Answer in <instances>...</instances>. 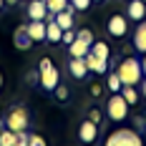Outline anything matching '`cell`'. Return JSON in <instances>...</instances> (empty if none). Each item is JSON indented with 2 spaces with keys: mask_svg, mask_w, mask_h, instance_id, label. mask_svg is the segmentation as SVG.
I'll list each match as a JSON object with an SVG mask.
<instances>
[{
  "mask_svg": "<svg viewBox=\"0 0 146 146\" xmlns=\"http://www.w3.org/2000/svg\"><path fill=\"white\" fill-rule=\"evenodd\" d=\"M116 73H118V78H121L123 86H139L141 83V76H144V68H141V60L123 58Z\"/></svg>",
  "mask_w": 146,
  "mask_h": 146,
  "instance_id": "6da1fadb",
  "label": "cell"
},
{
  "mask_svg": "<svg viewBox=\"0 0 146 146\" xmlns=\"http://www.w3.org/2000/svg\"><path fill=\"white\" fill-rule=\"evenodd\" d=\"M144 139L141 133H136L133 129H118L111 136H106V146H141Z\"/></svg>",
  "mask_w": 146,
  "mask_h": 146,
  "instance_id": "7a4b0ae2",
  "label": "cell"
},
{
  "mask_svg": "<svg viewBox=\"0 0 146 146\" xmlns=\"http://www.w3.org/2000/svg\"><path fill=\"white\" fill-rule=\"evenodd\" d=\"M5 126L10 129V131H25L30 126V113H28V108H23V106H15L13 111L8 113V118H5Z\"/></svg>",
  "mask_w": 146,
  "mask_h": 146,
  "instance_id": "3957f363",
  "label": "cell"
},
{
  "mask_svg": "<svg viewBox=\"0 0 146 146\" xmlns=\"http://www.w3.org/2000/svg\"><path fill=\"white\" fill-rule=\"evenodd\" d=\"M106 113H108L111 121H123V118L129 116V103H126V98L121 96V91L108 98V103H106Z\"/></svg>",
  "mask_w": 146,
  "mask_h": 146,
  "instance_id": "277c9868",
  "label": "cell"
},
{
  "mask_svg": "<svg viewBox=\"0 0 146 146\" xmlns=\"http://www.w3.org/2000/svg\"><path fill=\"white\" fill-rule=\"evenodd\" d=\"M58 68L53 66V60L50 58H40V86L45 91H56L58 86Z\"/></svg>",
  "mask_w": 146,
  "mask_h": 146,
  "instance_id": "5b68a950",
  "label": "cell"
},
{
  "mask_svg": "<svg viewBox=\"0 0 146 146\" xmlns=\"http://www.w3.org/2000/svg\"><path fill=\"white\" fill-rule=\"evenodd\" d=\"M108 33L113 38H123L129 33V18L126 15H111L108 18Z\"/></svg>",
  "mask_w": 146,
  "mask_h": 146,
  "instance_id": "8992f818",
  "label": "cell"
},
{
  "mask_svg": "<svg viewBox=\"0 0 146 146\" xmlns=\"http://www.w3.org/2000/svg\"><path fill=\"white\" fill-rule=\"evenodd\" d=\"M78 139L83 141V144H93L96 139H98V123H93L91 118L81 123V129H78Z\"/></svg>",
  "mask_w": 146,
  "mask_h": 146,
  "instance_id": "52a82bcc",
  "label": "cell"
},
{
  "mask_svg": "<svg viewBox=\"0 0 146 146\" xmlns=\"http://www.w3.org/2000/svg\"><path fill=\"white\" fill-rule=\"evenodd\" d=\"M126 18L141 23L146 18V3L144 0H129V5H126Z\"/></svg>",
  "mask_w": 146,
  "mask_h": 146,
  "instance_id": "ba28073f",
  "label": "cell"
},
{
  "mask_svg": "<svg viewBox=\"0 0 146 146\" xmlns=\"http://www.w3.org/2000/svg\"><path fill=\"white\" fill-rule=\"evenodd\" d=\"M48 5H45V0H33L28 5V18L30 20H48Z\"/></svg>",
  "mask_w": 146,
  "mask_h": 146,
  "instance_id": "9c48e42d",
  "label": "cell"
},
{
  "mask_svg": "<svg viewBox=\"0 0 146 146\" xmlns=\"http://www.w3.org/2000/svg\"><path fill=\"white\" fill-rule=\"evenodd\" d=\"M88 50H91V45L86 40H81L78 35L73 38V43H68V53H71V58H86Z\"/></svg>",
  "mask_w": 146,
  "mask_h": 146,
  "instance_id": "30bf717a",
  "label": "cell"
},
{
  "mask_svg": "<svg viewBox=\"0 0 146 146\" xmlns=\"http://www.w3.org/2000/svg\"><path fill=\"white\" fill-rule=\"evenodd\" d=\"M13 40H15V48H18V50H28L30 45H33V38H30V33H28L25 25H20V28L15 30Z\"/></svg>",
  "mask_w": 146,
  "mask_h": 146,
  "instance_id": "8fae6325",
  "label": "cell"
},
{
  "mask_svg": "<svg viewBox=\"0 0 146 146\" xmlns=\"http://www.w3.org/2000/svg\"><path fill=\"white\" fill-rule=\"evenodd\" d=\"M86 66H88V71H93V73H106L108 71V60L93 56L91 50H88V56H86Z\"/></svg>",
  "mask_w": 146,
  "mask_h": 146,
  "instance_id": "7c38bea8",
  "label": "cell"
},
{
  "mask_svg": "<svg viewBox=\"0 0 146 146\" xmlns=\"http://www.w3.org/2000/svg\"><path fill=\"white\" fill-rule=\"evenodd\" d=\"M60 38H63V28L56 23V18L48 20V23H45V40H50V43H60Z\"/></svg>",
  "mask_w": 146,
  "mask_h": 146,
  "instance_id": "4fadbf2b",
  "label": "cell"
},
{
  "mask_svg": "<svg viewBox=\"0 0 146 146\" xmlns=\"http://www.w3.org/2000/svg\"><path fill=\"white\" fill-rule=\"evenodd\" d=\"M25 28H28L33 43H35V40H45V20H30Z\"/></svg>",
  "mask_w": 146,
  "mask_h": 146,
  "instance_id": "5bb4252c",
  "label": "cell"
},
{
  "mask_svg": "<svg viewBox=\"0 0 146 146\" xmlns=\"http://www.w3.org/2000/svg\"><path fill=\"white\" fill-rule=\"evenodd\" d=\"M73 78H83L88 73V66H86V58H71V66H68Z\"/></svg>",
  "mask_w": 146,
  "mask_h": 146,
  "instance_id": "9a60e30c",
  "label": "cell"
},
{
  "mask_svg": "<svg viewBox=\"0 0 146 146\" xmlns=\"http://www.w3.org/2000/svg\"><path fill=\"white\" fill-rule=\"evenodd\" d=\"M133 48L146 53V18L141 20V25L136 28V35H133Z\"/></svg>",
  "mask_w": 146,
  "mask_h": 146,
  "instance_id": "2e32d148",
  "label": "cell"
},
{
  "mask_svg": "<svg viewBox=\"0 0 146 146\" xmlns=\"http://www.w3.org/2000/svg\"><path fill=\"white\" fill-rule=\"evenodd\" d=\"M53 18H56V23H58V25H60L63 30L73 28V8H66V10H60V13H56Z\"/></svg>",
  "mask_w": 146,
  "mask_h": 146,
  "instance_id": "e0dca14e",
  "label": "cell"
},
{
  "mask_svg": "<svg viewBox=\"0 0 146 146\" xmlns=\"http://www.w3.org/2000/svg\"><path fill=\"white\" fill-rule=\"evenodd\" d=\"M121 96L126 98L129 106H136V103H139V91H136V86H123L121 88Z\"/></svg>",
  "mask_w": 146,
  "mask_h": 146,
  "instance_id": "ac0fdd59",
  "label": "cell"
},
{
  "mask_svg": "<svg viewBox=\"0 0 146 146\" xmlns=\"http://www.w3.org/2000/svg\"><path fill=\"white\" fill-rule=\"evenodd\" d=\"M91 53H93V56H98V58H106V60H108V56H111V48L103 43V40H96V43L91 45Z\"/></svg>",
  "mask_w": 146,
  "mask_h": 146,
  "instance_id": "d6986e66",
  "label": "cell"
},
{
  "mask_svg": "<svg viewBox=\"0 0 146 146\" xmlns=\"http://www.w3.org/2000/svg\"><path fill=\"white\" fill-rule=\"evenodd\" d=\"M106 86H108V91H111V93H118V91L123 88L121 78H118V73H108V81H106Z\"/></svg>",
  "mask_w": 146,
  "mask_h": 146,
  "instance_id": "ffe728a7",
  "label": "cell"
},
{
  "mask_svg": "<svg viewBox=\"0 0 146 146\" xmlns=\"http://www.w3.org/2000/svg\"><path fill=\"white\" fill-rule=\"evenodd\" d=\"M45 5H48V10L56 15V13H60V10H66L68 8V0H45Z\"/></svg>",
  "mask_w": 146,
  "mask_h": 146,
  "instance_id": "44dd1931",
  "label": "cell"
},
{
  "mask_svg": "<svg viewBox=\"0 0 146 146\" xmlns=\"http://www.w3.org/2000/svg\"><path fill=\"white\" fill-rule=\"evenodd\" d=\"M0 146H15V131L5 126V131H0Z\"/></svg>",
  "mask_w": 146,
  "mask_h": 146,
  "instance_id": "7402d4cb",
  "label": "cell"
},
{
  "mask_svg": "<svg viewBox=\"0 0 146 146\" xmlns=\"http://www.w3.org/2000/svg\"><path fill=\"white\" fill-rule=\"evenodd\" d=\"M91 3H93V0H68V5H71L73 10H78V13L88 10V8H91Z\"/></svg>",
  "mask_w": 146,
  "mask_h": 146,
  "instance_id": "603a6c76",
  "label": "cell"
},
{
  "mask_svg": "<svg viewBox=\"0 0 146 146\" xmlns=\"http://www.w3.org/2000/svg\"><path fill=\"white\" fill-rule=\"evenodd\" d=\"M76 35H78V38H81V40H86L88 45H93V33H91V30H78V33H76Z\"/></svg>",
  "mask_w": 146,
  "mask_h": 146,
  "instance_id": "cb8c5ba5",
  "label": "cell"
},
{
  "mask_svg": "<svg viewBox=\"0 0 146 146\" xmlns=\"http://www.w3.org/2000/svg\"><path fill=\"white\" fill-rule=\"evenodd\" d=\"M28 144L30 146H43L45 139H43V136H38V133H30V136H28Z\"/></svg>",
  "mask_w": 146,
  "mask_h": 146,
  "instance_id": "d4e9b609",
  "label": "cell"
},
{
  "mask_svg": "<svg viewBox=\"0 0 146 146\" xmlns=\"http://www.w3.org/2000/svg\"><path fill=\"white\" fill-rule=\"evenodd\" d=\"M73 38H76V33H73V28H68V30H63V38H60V43H73Z\"/></svg>",
  "mask_w": 146,
  "mask_h": 146,
  "instance_id": "484cf974",
  "label": "cell"
},
{
  "mask_svg": "<svg viewBox=\"0 0 146 146\" xmlns=\"http://www.w3.org/2000/svg\"><path fill=\"white\" fill-rule=\"evenodd\" d=\"M101 111H98V108H91V111H88V118H91V121H93V123H101Z\"/></svg>",
  "mask_w": 146,
  "mask_h": 146,
  "instance_id": "4316f807",
  "label": "cell"
},
{
  "mask_svg": "<svg viewBox=\"0 0 146 146\" xmlns=\"http://www.w3.org/2000/svg\"><path fill=\"white\" fill-rule=\"evenodd\" d=\"M56 96H58V101H66V98H68V88L66 86H56Z\"/></svg>",
  "mask_w": 146,
  "mask_h": 146,
  "instance_id": "83f0119b",
  "label": "cell"
},
{
  "mask_svg": "<svg viewBox=\"0 0 146 146\" xmlns=\"http://www.w3.org/2000/svg\"><path fill=\"white\" fill-rule=\"evenodd\" d=\"M91 96H93V98H96V96H101V86H96V83H93V86H91Z\"/></svg>",
  "mask_w": 146,
  "mask_h": 146,
  "instance_id": "f1b7e54d",
  "label": "cell"
},
{
  "mask_svg": "<svg viewBox=\"0 0 146 146\" xmlns=\"http://www.w3.org/2000/svg\"><path fill=\"white\" fill-rule=\"evenodd\" d=\"M139 86H141V96H144V98H146V78H144V81H141V83H139Z\"/></svg>",
  "mask_w": 146,
  "mask_h": 146,
  "instance_id": "f546056e",
  "label": "cell"
},
{
  "mask_svg": "<svg viewBox=\"0 0 146 146\" xmlns=\"http://www.w3.org/2000/svg\"><path fill=\"white\" fill-rule=\"evenodd\" d=\"M141 68H144V76H146V53H144V58H141Z\"/></svg>",
  "mask_w": 146,
  "mask_h": 146,
  "instance_id": "4dcf8cb0",
  "label": "cell"
},
{
  "mask_svg": "<svg viewBox=\"0 0 146 146\" xmlns=\"http://www.w3.org/2000/svg\"><path fill=\"white\" fill-rule=\"evenodd\" d=\"M139 126H146V113H144V118H139Z\"/></svg>",
  "mask_w": 146,
  "mask_h": 146,
  "instance_id": "1f68e13d",
  "label": "cell"
},
{
  "mask_svg": "<svg viewBox=\"0 0 146 146\" xmlns=\"http://www.w3.org/2000/svg\"><path fill=\"white\" fill-rule=\"evenodd\" d=\"M15 3H18V0H5V5H15Z\"/></svg>",
  "mask_w": 146,
  "mask_h": 146,
  "instance_id": "d6a6232c",
  "label": "cell"
},
{
  "mask_svg": "<svg viewBox=\"0 0 146 146\" xmlns=\"http://www.w3.org/2000/svg\"><path fill=\"white\" fill-rule=\"evenodd\" d=\"M3 8H5V0H0V10H3Z\"/></svg>",
  "mask_w": 146,
  "mask_h": 146,
  "instance_id": "836d02e7",
  "label": "cell"
},
{
  "mask_svg": "<svg viewBox=\"0 0 146 146\" xmlns=\"http://www.w3.org/2000/svg\"><path fill=\"white\" fill-rule=\"evenodd\" d=\"M0 88H3V73H0Z\"/></svg>",
  "mask_w": 146,
  "mask_h": 146,
  "instance_id": "e575fe53",
  "label": "cell"
},
{
  "mask_svg": "<svg viewBox=\"0 0 146 146\" xmlns=\"http://www.w3.org/2000/svg\"><path fill=\"white\" fill-rule=\"evenodd\" d=\"M93 3H101V0H93Z\"/></svg>",
  "mask_w": 146,
  "mask_h": 146,
  "instance_id": "d590c367",
  "label": "cell"
},
{
  "mask_svg": "<svg viewBox=\"0 0 146 146\" xmlns=\"http://www.w3.org/2000/svg\"><path fill=\"white\" fill-rule=\"evenodd\" d=\"M126 3H129V0H126Z\"/></svg>",
  "mask_w": 146,
  "mask_h": 146,
  "instance_id": "8d00e7d4",
  "label": "cell"
},
{
  "mask_svg": "<svg viewBox=\"0 0 146 146\" xmlns=\"http://www.w3.org/2000/svg\"><path fill=\"white\" fill-rule=\"evenodd\" d=\"M144 3H146V0H144Z\"/></svg>",
  "mask_w": 146,
  "mask_h": 146,
  "instance_id": "74e56055",
  "label": "cell"
}]
</instances>
